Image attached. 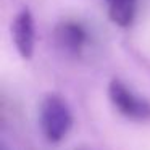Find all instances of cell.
I'll use <instances>...</instances> for the list:
<instances>
[{"mask_svg": "<svg viewBox=\"0 0 150 150\" xmlns=\"http://www.w3.org/2000/svg\"><path fill=\"white\" fill-rule=\"evenodd\" d=\"M73 118L68 105L57 95H49L40 107V126L45 137L52 142H58L68 134Z\"/></svg>", "mask_w": 150, "mask_h": 150, "instance_id": "cell-1", "label": "cell"}, {"mask_svg": "<svg viewBox=\"0 0 150 150\" xmlns=\"http://www.w3.org/2000/svg\"><path fill=\"white\" fill-rule=\"evenodd\" d=\"M108 94H110L113 105L126 116L136 118V120H145V118L150 116V105L145 100H142L140 97L134 95L118 79L111 81Z\"/></svg>", "mask_w": 150, "mask_h": 150, "instance_id": "cell-2", "label": "cell"}, {"mask_svg": "<svg viewBox=\"0 0 150 150\" xmlns=\"http://www.w3.org/2000/svg\"><path fill=\"white\" fill-rule=\"evenodd\" d=\"M11 34L18 52L23 58H31L34 53V42H36V33H34V20L28 8L21 10L16 15L13 24H11Z\"/></svg>", "mask_w": 150, "mask_h": 150, "instance_id": "cell-3", "label": "cell"}, {"mask_svg": "<svg viewBox=\"0 0 150 150\" xmlns=\"http://www.w3.org/2000/svg\"><path fill=\"white\" fill-rule=\"evenodd\" d=\"M57 42L68 52H79L86 42V33L76 23H63L55 31Z\"/></svg>", "mask_w": 150, "mask_h": 150, "instance_id": "cell-4", "label": "cell"}, {"mask_svg": "<svg viewBox=\"0 0 150 150\" xmlns=\"http://www.w3.org/2000/svg\"><path fill=\"white\" fill-rule=\"evenodd\" d=\"M108 16L115 24L126 28L132 23L136 15V0H107Z\"/></svg>", "mask_w": 150, "mask_h": 150, "instance_id": "cell-5", "label": "cell"}]
</instances>
